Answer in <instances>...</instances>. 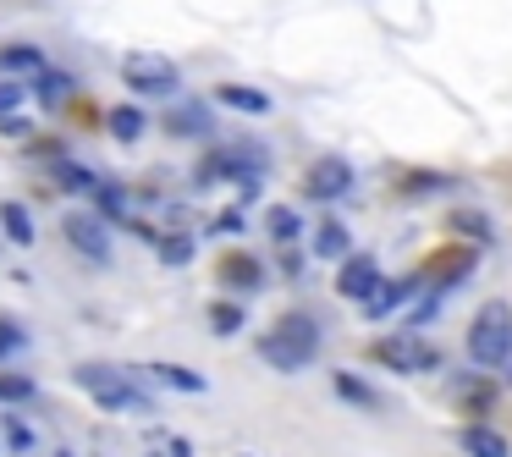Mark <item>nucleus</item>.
I'll return each mask as SVG.
<instances>
[{
    "instance_id": "a878e982",
    "label": "nucleus",
    "mask_w": 512,
    "mask_h": 457,
    "mask_svg": "<svg viewBox=\"0 0 512 457\" xmlns=\"http://www.w3.org/2000/svg\"><path fill=\"white\" fill-rule=\"evenodd\" d=\"M155 248H160V259H166V265H188V259H193V237H177V232L155 237Z\"/></svg>"
},
{
    "instance_id": "39448f33",
    "label": "nucleus",
    "mask_w": 512,
    "mask_h": 457,
    "mask_svg": "<svg viewBox=\"0 0 512 457\" xmlns=\"http://www.w3.org/2000/svg\"><path fill=\"white\" fill-rule=\"evenodd\" d=\"M122 83L133 94H177L182 72L171 56H155V50H133V56H122Z\"/></svg>"
},
{
    "instance_id": "393cba45",
    "label": "nucleus",
    "mask_w": 512,
    "mask_h": 457,
    "mask_svg": "<svg viewBox=\"0 0 512 457\" xmlns=\"http://www.w3.org/2000/svg\"><path fill=\"white\" fill-rule=\"evenodd\" d=\"M210 331H215V336L243 331V309H237V303H210Z\"/></svg>"
},
{
    "instance_id": "9d476101",
    "label": "nucleus",
    "mask_w": 512,
    "mask_h": 457,
    "mask_svg": "<svg viewBox=\"0 0 512 457\" xmlns=\"http://www.w3.org/2000/svg\"><path fill=\"white\" fill-rule=\"evenodd\" d=\"M105 127H111L116 144H138L149 133V111L144 105H116V111H105Z\"/></svg>"
},
{
    "instance_id": "c85d7f7f",
    "label": "nucleus",
    "mask_w": 512,
    "mask_h": 457,
    "mask_svg": "<svg viewBox=\"0 0 512 457\" xmlns=\"http://www.w3.org/2000/svg\"><path fill=\"white\" fill-rule=\"evenodd\" d=\"M215 232H243V215H237V210L215 215Z\"/></svg>"
},
{
    "instance_id": "7ed1b4c3",
    "label": "nucleus",
    "mask_w": 512,
    "mask_h": 457,
    "mask_svg": "<svg viewBox=\"0 0 512 457\" xmlns=\"http://www.w3.org/2000/svg\"><path fill=\"white\" fill-rule=\"evenodd\" d=\"M468 358L485 369L512 364V303L496 298L474 314V325H468Z\"/></svg>"
},
{
    "instance_id": "f3484780",
    "label": "nucleus",
    "mask_w": 512,
    "mask_h": 457,
    "mask_svg": "<svg viewBox=\"0 0 512 457\" xmlns=\"http://www.w3.org/2000/svg\"><path fill=\"white\" fill-rule=\"evenodd\" d=\"M347 248H353L347 226L342 221H320V232H314V254L320 259H347Z\"/></svg>"
},
{
    "instance_id": "c756f323",
    "label": "nucleus",
    "mask_w": 512,
    "mask_h": 457,
    "mask_svg": "<svg viewBox=\"0 0 512 457\" xmlns=\"http://www.w3.org/2000/svg\"><path fill=\"white\" fill-rule=\"evenodd\" d=\"M0 133H6V138H23L28 122H23V116H0Z\"/></svg>"
},
{
    "instance_id": "5701e85b",
    "label": "nucleus",
    "mask_w": 512,
    "mask_h": 457,
    "mask_svg": "<svg viewBox=\"0 0 512 457\" xmlns=\"http://www.w3.org/2000/svg\"><path fill=\"white\" fill-rule=\"evenodd\" d=\"M402 292H408V287H402V281H380V287H375V292H369V298H364V314H391V309H397V303H402Z\"/></svg>"
},
{
    "instance_id": "aec40b11",
    "label": "nucleus",
    "mask_w": 512,
    "mask_h": 457,
    "mask_svg": "<svg viewBox=\"0 0 512 457\" xmlns=\"http://www.w3.org/2000/svg\"><path fill=\"white\" fill-rule=\"evenodd\" d=\"M265 226H270V237H276V243H298V232H303L298 210H287V204H270Z\"/></svg>"
},
{
    "instance_id": "412c9836",
    "label": "nucleus",
    "mask_w": 512,
    "mask_h": 457,
    "mask_svg": "<svg viewBox=\"0 0 512 457\" xmlns=\"http://www.w3.org/2000/svg\"><path fill=\"white\" fill-rule=\"evenodd\" d=\"M0 441L12 446V452H34V446H39V435L28 430V419H17V413H6V419H0Z\"/></svg>"
},
{
    "instance_id": "0eeeda50",
    "label": "nucleus",
    "mask_w": 512,
    "mask_h": 457,
    "mask_svg": "<svg viewBox=\"0 0 512 457\" xmlns=\"http://www.w3.org/2000/svg\"><path fill=\"white\" fill-rule=\"evenodd\" d=\"M347 188H353V166H347V160H336V155L314 160L309 177H303V193H309L314 204H336Z\"/></svg>"
},
{
    "instance_id": "4468645a",
    "label": "nucleus",
    "mask_w": 512,
    "mask_h": 457,
    "mask_svg": "<svg viewBox=\"0 0 512 457\" xmlns=\"http://www.w3.org/2000/svg\"><path fill=\"white\" fill-rule=\"evenodd\" d=\"M50 61H45V50H34V45H6L0 50V72H17V78H39Z\"/></svg>"
},
{
    "instance_id": "20e7f679",
    "label": "nucleus",
    "mask_w": 512,
    "mask_h": 457,
    "mask_svg": "<svg viewBox=\"0 0 512 457\" xmlns=\"http://www.w3.org/2000/svg\"><path fill=\"white\" fill-rule=\"evenodd\" d=\"M61 237L72 243V254L94 259V265H111V221L100 210H67L61 215Z\"/></svg>"
},
{
    "instance_id": "f03ea898",
    "label": "nucleus",
    "mask_w": 512,
    "mask_h": 457,
    "mask_svg": "<svg viewBox=\"0 0 512 457\" xmlns=\"http://www.w3.org/2000/svg\"><path fill=\"white\" fill-rule=\"evenodd\" d=\"M83 397H94V408L105 413H149V391L138 386V369H116V364H78L72 369Z\"/></svg>"
},
{
    "instance_id": "dca6fc26",
    "label": "nucleus",
    "mask_w": 512,
    "mask_h": 457,
    "mask_svg": "<svg viewBox=\"0 0 512 457\" xmlns=\"http://www.w3.org/2000/svg\"><path fill=\"white\" fill-rule=\"evenodd\" d=\"M89 199H94V210H100L105 221H127V226H133V210H127V193L116 188V182H105V177H100V188H94Z\"/></svg>"
},
{
    "instance_id": "ddd939ff",
    "label": "nucleus",
    "mask_w": 512,
    "mask_h": 457,
    "mask_svg": "<svg viewBox=\"0 0 512 457\" xmlns=\"http://www.w3.org/2000/svg\"><path fill=\"white\" fill-rule=\"evenodd\" d=\"M210 127H215V122H210V111H204L199 100H182L177 111L166 116V133H177V138H204Z\"/></svg>"
},
{
    "instance_id": "bb28decb",
    "label": "nucleus",
    "mask_w": 512,
    "mask_h": 457,
    "mask_svg": "<svg viewBox=\"0 0 512 457\" xmlns=\"http://www.w3.org/2000/svg\"><path fill=\"white\" fill-rule=\"evenodd\" d=\"M336 391H342L347 402H358V408H375V402H380L375 391H369V386H364V380H358V375H347V369H342V375H336Z\"/></svg>"
},
{
    "instance_id": "423d86ee",
    "label": "nucleus",
    "mask_w": 512,
    "mask_h": 457,
    "mask_svg": "<svg viewBox=\"0 0 512 457\" xmlns=\"http://www.w3.org/2000/svg\"><path fill=\"white\" fill-rule=\"evenodd\" d=\"M369 358L386 364V369H397V375H424V369H435V347L424 342V336H413V331L380 336V342L369 347Z\"/></svg>"
},
{
    "instance_id": "a211bd4d",
    "label": "nucleus",
    "mask_w": 512,
    "mask_h": 457,
    "mask_svg": "<svg viewBox=\"0 0 512 457\" xmlns=\"http://www.w3.org/2000/svg\"><path fill=\"white\" fill-rule=\"evenodd\" d=\"M221 281H226V287L254 292V287H259V265H254L248 254H226V259H221Z\"/></svg>"
},
{
    "instance_id": "6ab92c4d",
    "label": "nucleus",
    "mask_w": 512,
    "mask_h": 457,
    "mask_svg": "<svg viewBox=\"0 0 512 457\" xmlns=\"http://www.w3.org/2000/svg\"><path fill=\"white\" fill-rule=\"evenodd\" d=\"M34 94H39V105H61L72 94V78H67V72H56V67H45L34 78Z\"/></svg>"
},
{
    "instance_id": "f257e3e1",
    "label": "nucleus",
    "mask_w": 512,
    "mask_h": 457,
    "mask_svg": "<svg viewBox=\"0 0 512 457\" xmlns=\"http://www.w3.org/2000/svg\"><path fill=\"white\" fill-rule=\"evenodd\" d=\"M254 347H259V358H265L270 369L298 375V369H309L314 358H320V325H314V314L292 309V314H281V320L270 325Z\"/></svg>"
},
{
    "instance_id": "7c9ffc66",
    "label": "nucleus",
    "mask_w": 512,
    "mask_h": 457,
    "mask_svg": "<svg viewBox=\"0 0 512 457\" xmlns=\"http://www.w3.org/2000/svg\"><path fill=\"white\" fill-rule=\"evenodd\" d=\"M56 457H72V452H67V446H61V452H56Z\"/></svg>"
},
{
    "instance_id": "b1692460",
    "label": "nucleus",
    "mask_w": 512,
    "mask_h": 457,
    "mask_svg": "<svg viewBox=\"0 0 512 457\" xmlns=\"http://www.w3.org/2000/svg\"><path fill=\"white\" fill-rule=\"evenodd\" d=\"M23 347H28L23 320H12V314H0V358H17Z\"/></svg>"
},
{
    "instance_id": "4be33fe9",
    "label": "nucleus",
    "mask_w": 512,
    "mask_h": 457,
    "mask_svg": "<svg viewBox=\"0 0 512 457\" xmlns=\"http://www.w3.org/2000/svg\"><path fill=\"white\" fill-rule=\"evenodd\" d=\"M34 380H28V375H17V369H0V402H6V408H12V402H28V397H34Z\"/></svg>"
},
{
    "instance_id": "9b49d317",
    "label": "nucleus",
    "mask_w": 512,
    "mask_h": 457,
    "mask_svg": "<svg viewBox=\"0 0 512 457\" xmlns=\"http://www.w3.org/2000/svg\"><path fill=\"white\" fill-rule=\"evenodd\" d=\"M215 100H221L226 111H243V116H270V94L248 89V83H221V89H215Z\"/></svg>"
},
{
    "instance_id": "6e6552de",
    "label": "nucleus",
    "mask_w": 512,
    "mask_h": 457,
    "mask_svg": "<svg viewBox=\"0 0 512 457\" xmlns=\"http://www.w3.org/2000/svg\"><path fill=\"white\" fill-rule=\"evenodd\" d=\"M375 287H380V259H369V254H347V259H342V270H336V292H342V298H353V303H364Z\"/></svg>"
},
{
    "instance_id": "2eb2a0df",
    "label": "nucleus",
    "mask_w": 512,
    "mask_h": 457,
    "mask_svg": "<svg viewBox=\"0 0 512 457\" xmlns=\"http://www.w3.org/2000/svg\"><path fill=\"white\" fill-rule=\"evenodd\" d=\"M463 446H468V457H507V452H512L507 435L490 430V424H468V430H463Z\"/></svg>"
},
{
    "instance_id": "cd10ccee",
    "label": "nucleus",
    "mask_w": 512,
    "mask_h": 457,
    "mask_svg": "<svg viewBox=\"0 0 512 457\" xmlns=\"http://www.w3.org/2000/svg\"><path fill=\"white\" fill-rule=\"evenodd\" d=\"M17 105H23V83H12L6 72H0V116H12Z\"/></svg>"
},
{
    "instance_id": "f8f14e48",
    "label": "nucleus",
    "mask_w": 512,
    "mask_h": 457,
    "mask_svg": "<svg viewBox=\"0 0 512 457\" xmlns=\"http://www.w3.org/2000/svg\"><path fill=\"white\" fill-rule=\"evenodd\" d=\"M0 232H6V237H12V243L17 248H34V215H28V204L23 199H6V204H0Z\"/></svg>"
},
{
    "instance_id": "1a4fd4ad",
    "label": "nucleus",
    "mask_w": 512,
    "mask_h": 457,
    "mask_svg": "<svg viewBox=\"0 0 512 457\" xmlns=\"http://www.w3.org/2000/svg\"><path fill=\"white\" fill-rule=\"evenodd\" d=\"M138 375L160 380L166 391H188V397H204V391H210V380H204L199 369H188V364H166V358H149V364H138Z\"/></svg>"
}]
</instances>
